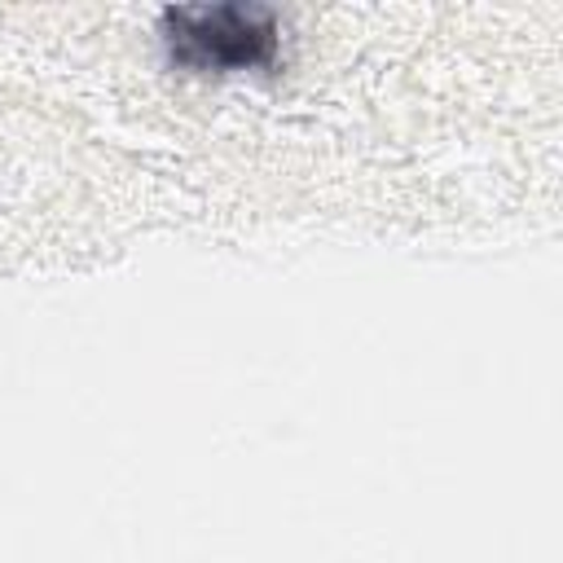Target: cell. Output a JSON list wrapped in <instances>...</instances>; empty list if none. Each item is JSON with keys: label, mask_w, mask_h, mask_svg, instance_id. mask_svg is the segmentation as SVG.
<instances>
[{"label": "cell", "mask_w": 563, "mask_h": 563, "mask_svg": "<svg viewBox=\"0 0 563 563\" xmlns=\"http://www.w3.org/2000/svg\"><path fill=\"white\" fill-rule=\"evenodd\" d=\"M158 22L172 57L189 66H260L277 53V13L264 4H167Z\"/></svg>", "instance_id": "cell-1"}]
</instances>
